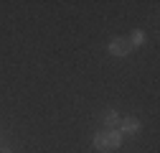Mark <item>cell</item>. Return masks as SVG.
Instances as JSON below:
<instances>
[{"label": "cell", "mask_w": 160, "mask_h": 153, "mask_svg": "<svg viewBox=\"0 0 160 153\" xmlns=\"http://www.w3.org/2000/svg\"><path fill=\"white\" fill-rule=\"evenodd\" d=\"M117 120H119V118H117V112H114V110H107V112L102 115V123H104L107 128H112V125H117Z\"/></svg>", "instance_id": "5"}, {"label": "cell", "mask_w": 160, "mask_h": 153, "mask_svg": "<svg viewBox=\"0 0 160 153\" xmlns=\"http://www.w3.org/2000/svg\"><path fill=\"white\" fill-rule=\"evenodd\" d=\"M132 44H135V46L145 44V33H142V31H132Z\"/></svg>", "instance_id": "6"}, {"label": "cell", "mask_w": 160, "mask_h": 153, "mask_svg": "<svg viewBox=\"0 0 160 153\" xmlns=\"http://www.w3.org/2000/svg\"><path fill=\"white\" fill-rule=\"evenodd\" d=\"M107 49H109V54H112V56H127V54L132 51V44H130V41H125V38H112Z\"/></svg>", "instance_id": "1"}, {"label": "cell", "mask_w": 160, "mask_h": 153, "mask_svg": "<svg viewBox=\"0 0 160 153\" xmlns=\"http://www.w3.org/2000/svg\"><path fill=\"white\" fill-rule=\"evenodd\" d=\"M107 140H109V150L122 145V133L119 130H107Z\"/></svg>", "instance_id": "3"}, {"label": "cell", "mask_w": 160, "mask_h": 153, "mask_svg": "<svg viewBox=\"0 0 160 153\" xmlns=\"http://www.w3.org/2000/svg\"><path fill=\"white\" fill-rule=\"evenodd\" d=\"M94 148H97V150H109V140H107V133H104V130L94 135Z\"/></svg>", "instance_id": "4"}, {"label": "cell", "mask_w": 160, "mask_h": 153, "mask_svg": "<svg viewBox=\"0 0 160 153\" xmlns=\"http://www.w3.org/2000/svg\"><path fill=\"white\" fill-rule=\"evenodd\" d=\"M140 130V120L137 118H125L122 120V130L119 133H137Z\"/></svg>", "instance_id": "2"}]
</instances>
